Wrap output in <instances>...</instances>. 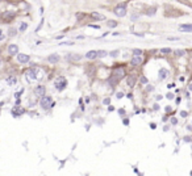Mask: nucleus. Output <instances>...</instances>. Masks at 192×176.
Here are the masks:
<instances>
[{"instance_id": "f03ea898", "label": "nucleus", "mask_w": 192, "mask_h": 176, "mask_svg": "<svg viewBox=\"0 0 192 176\" xmlns=\"http://www.w3.org/2000/svg\"><path fill=\"white\" fill-rule=\"evenodd\" d=\"M54 86H55V88H57L58 91H63V89L66 88V86H67V80H66L63 76L57 78L55 82H54Z\"/></svg>"}, {"instance_id": "1a4fd4ad", "label": "nucleus", "mask_w": 192, "mask_h": 176, "mask_svg": "<svg viewBox=\"0 0 192 176\" xmlns=\"http://www.w3.org/2000/svg\"><path fill=\"white\" fill-rule=\"evenodd\" d=\"M126 84H128V87L133 88V87H134V84H136V76H134V75L128 76V79H126Z\"/></svg>"}, {"instance_id": "f3484780", "label": "nucleus", "mask_w": 192, "mask_h": 176, "mask_svg": "<svg viewBox=\"0 0 192 176\" xmlns=\"http://www.w3.org/2000/svg\"><path fill=\"white\" fill-rule=\"evenodd\" d=\"M80 58H82V55H79V54H74V53H72L70 57H68V59H70V61H79Z\"/></svg>"}, {"instance_id": "0eeeda50", "label": "nucleus", "mask_w": 192, "mask_h": 176, "mask_svg": "<svg viewBox=\"0 0 192 176\" xmlns=\"http://www.w3.org/2000/svg\"><path fill=\"white\" fill-rule=\"evenodd\" d=\"M132 66H138V64H141L142 63V57L141 55H133V58H132Z\"/></svg>"}, {"instance_id": "58836bf2", "label": "nucleus", "mask_w": 192, "mask_h": 176, "mask_svg": "<svg viewBox=\"0 0 192 176\" xmlns=\"http://www.w3.org/2000/svg\"><path fill=\"white\" fill-rule=\"evenodd\" d=\"M118 113H120V114H124L125 110H124V109H120V110H118Z\"/></svg>"}, {"instance_id": "79ce46f5", "label": "nucleus", "mask_w": 192, "mask_h": 176, "mask_svg": "<svg viewBox=\"0 0 192 176\" xmlns=\"http://www.w3.org/2000/svg\"><path fill=\"white\" fill-rule=\"evenodd\" d=\"M190 91H192V84L190 86Z\"/></svg>"}, {"instance_id": "2eb2a0df", "label": "nucleus", "mask_w": 192, "mask_h": 176, "mask_svg": "<svg viewBox=\"0 0 192 176\" xmlns=\"http://www.w3.org/2000/svg\"><path fill=\"white\" fill-rule=\"evenodd\" d=\"M96 57H97V51H95V50H91V51L86 54V58H88V59H94Z\"/></svg>"}, {"instance_id": "4c0bfd02", "label": "nucleus", "mask_w": 192, "mask_h": 176, "mask_svg": "<svg viewBox=\"0 0 192 176\" xmlns=\"http://www.w3.org/2000/svg\"><path fill=\"white\" fill-rule=\"evenodd\" d=\"M3 38H4V36H3V32H1V30H0V41H1Z\"/></svg>"}, {"instance_id": "f257e3e1", "label": "nucleus", "mask_w": 192, "mask_h": 176, "mask_svg": "<svg viewBox=\"0 0 192 176\" xmlns=\"http://www.w3.org/2000/svg\"><path fill=\"white\" fill-rule=\"evenodd\" d=\"M41 106L44 109H50L51 106H54V101H53V97L51 96H42L41 97Z\"/></svg>"}, {"instance_id": "7ed1b4c3", "label": "nucleus", "mask_w": 192, "mask_h": 176, "mask_svg": "<svg viewBox=\"0 0 192 176\" xmlns=\"http://www.w3.org/2000/svg\"><path fill=\"white\" fill-rule=\"evenodd\" d=\"M37 71H38V68L37 67H33V68H30L29 71H26V78H28V80H36L37 79Z\"/></svg>"}, {"instance_id": "f704fd0d", "label": "nucleus", "mask_w": 192, "mask_h": 176, "mask_svg": "<svg viewBox=\"0 0 192 176\" xmlns=\"http://www.w3.org/2000/svg\"><path fill=\"white\" fill-rule=\"evenodd\" d=\"M122 122H124V125H129V120H128V118H124V121H122Z\"/></svg>"}, {"instance_id": "5701e85b", "label": "nucleus", "mask_w": 192, "mask_h": 176, "mask_svg": "<svg viewBox=\"0 0 192 176\" xmlns=\"http://www.w3.org/2000/svg\"><path fill=\"white\" fill-rule=\"evenodd\" d=\"M105 55H107V51H104V50H99L97 51V57H100V58L105 57Z\"/></svg>"}, {"instance_id": "cd10ccee", "label": "nucleus", "mask_w": 192, "mask_h": 176, "mask_svg": "<svg viewBox=\"0 0 192 176\" xmlns=\"http://www.w3.org/2000/svg\"><path fill=\"white\" fill-rule=\"evenodd\" d=\"M103 103H104V105H108L109 103H111V99H109V97H107V99H104Z\"/></svg>"}, {"instance_id": "4be33fe9", "label": "nucleus", "mask_w": 192, "mask_h": 176, "mask_svg": "<svg viewBox=\"0 0 192 176\" xmlns=\"http://www.w3.org/2000/svg\"><path fill=\"white\" fill-rule=\"evenodd\" d=\"M28 29V24L26 22H21V25H20V30L21 32H24V30H26Z\"/></svg>"}, {"instance_id": "ddd939ff", "label": "nucleus", "mask_w": 192, "mask_h": 176, "mask_svg": "<svg viewBox=\"0 0 192 176\" xmlns=\"http://www.w3.org/2000/svg\"><path fill=\"white\" fill-rule=\"evenodd\" d=\"M48 61H49L50 63H57V62L59 61V55H58V54H51V55H49Z\"/></svg>"}, {"instance_id": "9b49d317", "label": "nucleus", "mask_w": 192, "mask_h": 176, "mask_svg": "<svg viewBox=\"0 0 192 176\" xmlns=\"http://www.w3.org/2000/svg\"><path fill=\"white\" fill-rule=\"evenodd\" d=\"M179 30H182V32H192V24H183V25H179Z\"/></svg>"}, {"instance_id": "aec40b11", "label": "nucleus", "mask_w": 192, "mask_h": 176, "mask_svg": "<svg viewBox=\"0 0 192 176\" xmlns=\"http://www.w3.org/2000/svg\"><path fill=\"white\" fill-rule=\"evenodd\" d=\"M107 25H108L109 28H116V26H117V22H116L115 20H109V21L107 22Z\"/></svg>"}, {"instance_id": "c9c22d12", "label": "nucleus", "mask_w": 192, "mask_h": 176, "mask_svg": "<svg viewBox=\"0 0 192 176\" xmlns=\"http://www.w3.org/2000/svg\"><path fill=\"white\" fill-rule=\"evenodd\" d=\"M90 28H94V29H99V25H90Z\"/></svg>"}, {"instance_id": "f8f14e48", "label": "nucleus", "mask_w": 192, "mask_h": 176, "mask_svg": "<svg viewBox=\"0 0 192 176\" xmlns=\"http://www.w3.org/2000/svg\"><path fill=\"white\" fill-rule=\"evenodd\" d=\"M24 113V109H20V108H13L12 109V116L13 117H19Z\"/></svg>"}, {"instance_id": "e433bc0d", "label": "nucleus", "mask_w": 192, "mask_h": 176, "mask_svg": "<svg viewBox=\"0 0 192 176\" xmlns=\"http://www.w3.org/2000/svg\"><path fill=\"white\" fill-rule=\"evenodd\" d=\"M150 128H151V129H153V130H154V129H155V128H157V126H155V124H150Z\"/></svg>"}, {"instance_id": "2f4dec72", "label": "nucleus", "mask_w": 192, "mask_h": 176, "mask_svg": "<svg viewBox=\"0 0 192 176\" xmlns=\"http://www.w3.org/2000/svg\"><path fill=\"white\" fill-rule=\"evenodd\" d=\"M141 83H144V84H145V83H147V79H146L145 76H142V78H141Z\"/></svg>"}, {"instance_id": "473e14b6", "label": "nucleus", "mask_w": 192, "mask_h": 176, "mask_svg": "<svg viewBox=\"0 0 192 176\" xmlns=\"http://www.w3.org/2000/svg\"><path fill=\"white\" fill-rule=\"evenodd\" d=\"M167 99H168V100H172V99H174V95H172V93H167Z\"/></svg>"}, {"instance_id": "ea45409f", "label": "nucleus", "mask_w": 192, "mask_h": 176, "mask_svg": "<svg viewBox=\"0 0 192 176\" xmlns=\"http://www.w3.org/2000/svg\"><path fill=\"white\" fill-rule=\"evenodd\" d=\"M171 110V106H166V112H170Z\"/></svg>"}, {"instance_id": "b1692460", "label": "nucleus", "mask_w": 192, "mask_h": 176, "mask_svg": "<svg viewBox=\"0 0 192 176\" xmlns=\"http://www.w3.org/2000/svg\"><path fill=\"white\" fill-rule=\"evenodd\" d=\"M161 53H162V54H168V53H171V49L163 47V49H161Z\"/></svg>"}, {"instance_id": "bb28decb", "label": "nucleus", "mask_w": 192, "mask_h": 176, "mask_svg": "<svg viewBox=\"0 0 192 176\" xmlns=\"http://www.w3.org/2000/svg\"><path fill=\"white\" fill-rule=\"evenodd\" d=\"M117 55H118V50H115V51H112V53H111V57H113V58L117 57Z\"/></svg>"}, {"instance_id": "423d86ee", "label": "nucleus", "mask_w": 192, "mask_h": 176, "mask_svg": "<svg viewBox=\"0 0 192 176\" xmlns=\"http://www.w3.org/2000/svg\"><path fill=\"white\" fill-rule=\"evenodd\" d=\"M45 91H46V89H45L44 86H37V87L34 88L33 92H34V95L37 96V97H42L45 95Z\"/></svg>"}, {"instance_id": "a211bd4d", "label": "nucleus", "mask_w": 192, "mask_h": 176, "mask_svg": "<svg viewBox=\"0 0 192 176\" xmlns=\"http://www.w3.org/2000/svg\"><path fill=\"white\" fill-rule=\"evenodd\" d=\"M7 83H8V86H15L16 84V78H8L7 79Z\"/></svg>"}, {"instance_id": "dca6fc26", "label": "nucleus", "mask_w": 192, "mask_h": 176, "mask_svg": "<svg viewBox=\"0 0 192 176\" xmlns=\"http://www.w3.org/2000/svg\"><path fill=\"white\" fill-rule=\"evenodd\" d=\"M91 16H92V18H95V20H104V16L100 15V13H97V12H92V13H91Z\"/></svg>"}, {"instance_id": "c756f323", "label": "nucleus", "mask_w": 192, "mask_h": 176, "mask_svg": "<svg viewBox=\"0 0 192 176\" xmlns=\"http://www.w3.org/2000/svg\"><path fill=\"white\" fill-rule=\"evenodd\" d=\"M178 37H168V41H178Z\"/></svg>"}, {"instance_id": "7c9ffc66", "label": "nucleus", "mask_w": 192, "mask_h": 176, "mask_svg": "<svg viewBox=\"0 0 192 176\" xmlns=\"http://www.w3.org/2000/svg\"><path fill=\"white\" fill-rule=\"evenodd\" d=\"M116 96H117V99H121V97H124V93H122V92H118Z\"/></svg>"}, {"instance_id": "4468645a", "label": "nucleus", "mask_w": 192, "mask_h": 176, "mask_svg": "<svg viewBox=\"0 0 192 176\" xmlns=\"http://www.w3.org/2000/svg\"><path fill=\"white\" fill-rule=\"evenodd\" d=\"M167 75H168V71L166 70V68H161V70H159V80L166 79Z\"/></svg>"}, {"instance_id": "72a5a7b5", "label": "nucleus", "mask_w": 192, "mask_h": 176, "mask_svg": "<svg viewBox=\"0 0 192 176\" xmlns=\"http://www.w3.org/2000/svg\"><path fill=\"white\" fill-rule=\"evenodd\" d=\"M180 116H182V117H187V112L183 110V112H180Z\"/></svg>"}, {"instance_id": "9d476101", "label": "nucleus", "mask_w": 192, "mask_h": 176, "mask_svg": "<svg viewBox=\"0 0 192 176\" xmlns=\"http://www.w3.org/2000/svg\"><path fill=\"white\" fill-rule=\"evenodd\" d=\"M8 51H9L11 55H17V53H19V46L17 45H11L9 47H8Z\"/></svg>"}, {"instance_id": "6ab92c4d", "label": "nucleus", "mask_w": 192, "mask_h": 176, "mask_svg": "<svg viewBox=\"0 0 192 176\" xmlns=\"http://www.w3.org/2000/svg\"><path fill=\"white\" fill-rule=\"evenodd\" d=\"M16 33H17V30L15 29V28H11V29L8 30V36H9V37H15Z\"/></svg>"}, {"instance_id": "393cba45", "label": "nucleus", "mask_w": 192, "mask_h": 176, "mask_svg": "<svg viewBox=\"0 0 192 176\" xmlns=\"http://www.w3.org/2000/svg\"><path fill=\"white\" fill-rule=\"evenodd\" d=\"M176 55H184L186 54V51H184V50H176Z\"/></svg>"}, {"instance_id": "c85d7f7f", "label": "nucleus", "mask_w": 192, "mask_h": 176, "mask_svg": "<svg viewBox=\"0 0 192 176\" xmlns=\"http://www.w3.org/2000/svg\"><path fill=\"white\" fill-rule=\"evenodd\" d=\"M171 124H172V125H176V124H178V120H176L175 117H172V118H171Z\"/></svg>"}, {"instance_id": "39448f33", "label": "nucleus", "mask_w": 192, "mask_h": 176, "mask_svg": "<svg viewBox=\"0 0 192 176\" xmlns=\"http://www.w3.org/2000/svg\"><path fill=\"white\" fill-rule=\"evenodd\" d=\"M115 15L118 16V17H124V16L126 15V8H125L124 5H118V7H116V9H115Z\"/></svg>"}, {"instance_id": "6e6552de", "label": "nucleus", "mask_w": 192, "mask_h": 176, "mask_svg": "<svg viewBox=\"0 0 192 176\" xmlns=\"http://www.w3.org/2000/svg\"><path fill=\"white\" fill-rule=\"evenodd\" d=\"M17 61L20 63H28L29 62V55L26 54H19L17 53Z\"/></svg>"}, {"instance_id": "a19ab883", "label": "nucleus", "mask_w": 192, "mask_h": 176, "mask_svg": "<svg viewBox=\"0 0 192 176\" xmlns=\"http://www.w3.org/2000/svg\"><path fill=\"white\" fill-rule=\"evenodd\" d=\"M167 87H168V88H174V87H175V84H168Z\"/></svg>"}, {"instance_id": "a878e982", "label": "nucleus", "mask_w": 192, "mask_h": 176, "mask_svg": "<svg viewBox=\"0 0 192 176\" xmlns=\"http://www.w3.org/2000/svg\"><path fill=\"white\" fill-rule=\"evenodd\" d=\"M133 53H134L136 55H141V54H142V50H140V49H136Z\"/></svg>"}, {"instance_id": "412c9836", "label": "nucleus", "mask_w": 192, "mask_h": 176, "mask_svg": "<svg viewBox=\"0 0 192 176\" xmlns=\"http://www.w3.org/2000/svg\"><path fill=\"white\" fill-rule=\"evenodd\" d=\"M11 17H13V12H7L3 15V18H5V20H8V18H11Z\"/></svg>"}, {"instance_id": "20e7f679", "label": "nucleus", "mask_w": 192, "mask_h": 176, "mask_svg": "<svg viewBox=\"0 0 192 176\" xmlns=\"http://www.w3.org/2000/svg\"><path fill=\"white\" fill-rule=\"evenodd\" d=\"M112 76L115 78L116 80H120V79H122V78L125 76V70H124V68H117V70L113 71Z\"/></svg>"}]
</instances>
